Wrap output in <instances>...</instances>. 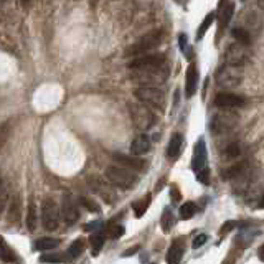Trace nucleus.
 Segmentation results:
<instances>
[{
  "mask_svg": "<svg viewBox=\"0 0 264 264\" xmlns=\"http://www.w3.org/2000/svg\"><path fill=\"white\" fill-rule=\"evenodd\" d=\"M163 42V31L161 30H154L150 31V33L144 35L137 40V42L134 43V45H131L129 48L126 50V57H144V55H147L149 51L155 50L157 46H161Z\"/></svg>",
  "mask_w": 264,
  "mask_h": 264,
  "instance_id": "1",
  "label": "nucleus"
},
{
  "mask_svg": "<svg viewBox=\"0 0 264 264\" xmlns=\"http://www.w3.org/2000/svg\"><path fill=\"white\" fill-rule=\"evenodd\" d=\"M106 178L109 180L113 185L121 187V189H134L139 183L137 174L124 169V167H114V165L106 169Z\"/></svg>",
  "mask_w": 264,
  "mask_h": 264,
  "instance_id": "2",
  "label": "nucleus"
},
{
  "mask_svg": "<svg viewBox=\"0 0 264 264\" xmlns=\"http://www.w3.org/2000/svg\"><path fill=\"white\" fill-rule=\"evenodd\" d=\"M135 98L142 104H147V107H154L159 111H165L167 106V98L161 89L155 86H142L135 89Z\"/></svg>",
  "mask_w": 264,
  "mask_h": 264,
  "instance_id": "3",
  "label": "nucleus"
},
{
  "mask_svg": "<svg viewBox=\"0 0 264 264\" xmlns=\"http://www.w3.org/2000/svg\"><path fill=\"white\" fill-rule=\"evenodd\" d=\"M59 206L57 205V202L51 198L43 200L42 203V225L45 226V230L48 231H55L59 226Z\"/></svg>",
  "mask_w": 264,
  "mask_h": 264,
  "instance_id": "4",
  "label": "nucleus"
},
{
  "mask_svg": "<svg viewBox=\"0 0 264 264\" xmlns=\"http://www.w3.org/2000/svg\"><path fill=\"white\" fill-rule=\"evenodd\" d=\"M129 111H131L132 122H134V126L137 127V129L147 131L155 124V116L147 106H142V104H131Z\"/></svg>",
  "mask_w": 264,
  "mask_h": 264,
  "instance_id": "5",
  "label": "nucleus"
},
{
  "mask_svg": "<svg viewBox=\"0 0 264 264\" xmlns=\"http://www.w3.org/2000/svg\"><path fill=\"white\" fill-rule=\"evenodd\" d=\"M169 76V70L163 68H154V70H134V78L137 81H144L146 86L162 85Z\"/></svg>",
  "mask_w": 264,
  "mask_h": 264,
  "instance_id": "6",
  "label": "nucleus"
},
{
  "mask_svg": "<svg viewBox=\"0 0 264 264\" xmlns=\"http://www.w3.org/2000/svg\"><path fill=\"white\" fill-rule=\"evenodd\" d=\"M132 71L134 70H154V68H163L165 66V57L162 53H150L139 57L127 65Z\"/></svg>",
  "mask_w": 264,
  "mask_h": 264,
  "instance_id": "7",
  "label": "nucleus"
},
{
  "mask_svg": "<svg viewBox=\"0 0 264 264\" xmlns=\"http://www.w3.org/2000/svg\"><path fill=\"white\" fill-rule=\"evenodd\" d=\"M218 85L220 86H225V88H236L241 85L243 81V70L241 68H236V66H223L221 70L218 71Z\"/></svg>",
  "mask_w": 264,
  "mask_h": 264,
  "instance_id": "8",
  "label": "nucleus"
},
{
  "mask_svg": "<svg viewBox=\"0 0 264 264\" xmlns=\"http://www.w3.org/2000/svg\"><path fill=\"white\" fill-rule=\"evenodd\" d=\"M226 65L241 68L249 58V50L248 46L241 45V43H231L226 50Z\"/></svg>",
  "mask_w": 264,
  "mask_h": 264,
  "instance_id": "9",
  "label": "nucleus"
},
{
  "mask_svg": "<svg viewBox=\"0 0 264 264\" xmlns=\"http://www.w3.org/2000/svg\"><path fill=\"white\" fill-rule=\"evenodd\" d=\"M59 213L63 215V220H65L68 225H74V223L79 220V210H78V206H76V202L71 195H68V193L63 195Z\"/></svg>",
  "mask_w": 264,
  "mask_h": 264,
  "instance_id": "10",
  "label": "nucleus"
},
{
  "mask_svg": "<svg viewBox=\"0 0 264 264\" xmlns=\"http://www.w3.org/2000/svg\"><path fill=\"white\" fill-rule=\"evenodd\" d=\"M246 104V99L243 96L233 93H220L215 96V106L220 109H235V107H243Z\"/></svg>",
  "mask_w": 264,
  "mask_h": 264,
  "instance_id": "11",
  "label": "nucleus"
},
{
  "mask_svg": "<svg viewBox=\"0 0 264 264\" xmlns=\"http://www.w3.org/2000/svg\"><path fill=\"white\" fill-rule=\"evenodd\" d=\"M206 146H205V141L203 139H200V141L197 142V146H195V150H193V161H191V169H193L195 172L203 170L206 169Z\"/></svg>",
  "mask_w": 264,
  "mask_h": 264,
  "instance_id": "12",
  "label": "nucleus"
},
{
  "mask_svg": "<svg viewBox=\"0 0 264 264\" xmlns=\"http://www.w3.org/2000/svg\"><path fill=\"white\" fill-rule=\"evenodd\" d=\"M198 68L191 63V65L187 68V74H185V94L187 98H191L195 93H197V88H198Z\"/></svg>",
  "mask_w": 264,
  "mask_h": 264,
  "instance_id": "13",
  "label": "nucleus"
},
{
  "mask_svg": "<svg viewBox=\"0 0 264 264\" xmlns=\"http://www.w3.org/2000/svg\"><path fill=\"white\" fill-rule=\"evenodd\" d=\"M88 182H89V185H91V189H93L96 193L98 195H101L103 198H106L107 202H113V198H114V193H113V190H111V187L107 185L106 182H103L99 177H88Z\"/></svg>",
  "mask_w": 264,
  "mask_h": 264,
  "instance_id": "14",
  "label": "nucleus"
},
{
  "mask_svg": "<svg viewBox=\"0 0 264 264\" xmlns=\"http://www.w3.org/2000/svg\"><path fill=\"white\" fill-rule=\"evenodd\" d=\"M233 12H235V3L233 2H220L218 12H215L217 17H218L220 29H225L228 23H230L231 17H233Z\"/></svg>",
  "mask_w": 264,
  "mask_h": 264,
  "instance_id": "15",
  "label": "nucleus"
},
{
  "mask_svg": "<svg viewBox=\"0 0 264 264\" xmlns=\"http://www.w3.org/2000/svg\"><path fill=\"white\" fill-rule=\"evenodd\" d=\"M116 162H119L121 165H124V169L127 170H144L147 163L142 161V159H134V157H127V155L122 154H114Z\"/></svg>",
  "mask_w": 264,
  "mask_h": 264,
  "instance_id": "16",
  "label": "nucleus"
},
{
  "mask_svg": "<svg viewBox=\"0 0 264 264\" xmlns=\"http://www.w3.org/2000/svg\"><path fill=\"white\" fill-rule=\"evenodd\" d=\"M150 139H149V135H146V134H141V135H137V137L132 141L131 144V154L132 155H144V154H147V152L150 150Z\"/></svg>",
  "mask_w": 264,
  "mask_h": 264,
  "instance_id": "17",
  "label": "nucleus"
},
{
  "mask_svg": "<svg viewBox=\"0 0 264 264\" xmlns=\"http://www.w3.org/2000/svg\"><path fill=\"white\" fill-rule=\"evenodd\" d=\"M183 253H185V246H183L182 239L174 241L170 245L169 251H167V264H178L180 261H182Z\"/></svg>",
  "mask_w": 264,
  "mask_h": 264,
  "instance_id": "18",
  "label": "nucleus"
},
{
  "mask_svg": "<svg viewBox=\"0 0 264 264\" xmlns=\"http://www.w3.org/2000/svg\"><path fill=\"white\" fill-rule=\"evenodd\" d=\"M236 124V116L235 114H228V116H217V117L213 119V122H211V127L213 129H217L220 132L230 129V127H233Z\"/></svg>",
  "mask_w": 264,
  "mask_h": 264,
  "instance_id": "19",
  "label": "nucleus"
},
{
  "mask_svg": "<svg viewBox=\"0 0 264 264\" xmlns=\"http://www.w3.org/2000/svg\"><path fill=\"white\" fill-rule=\"evenodd\" d=\"M183 150V137L180 134H174L169 142V147H167V155L170 159H177Z\"/></svg>",
  "mask_w": 264,
  "mask_h": 264,
  "instance_id": "20",
  "label": "nucleus"
},
{
  "mask_svg": "<svg viewBox=\"0 0 264 264\" xmlns=\"http://www.w3.org/2000/svg\"><path fill=\"white\" fill-rule=\"evenodd\" d=\"M0 261L3 263H14L17 261V254L12 249V246L3 239V236H0Z\"/></svg>",
  "mask_w": 264,
  "mask_h": 264,
  "instance_id": "21",
  "label": "nucleus"
},
{
  "mask_svg": "<svg viewBox=\"0 0 264 264\" xmlns=\"http://www.w3.org/2000/svg\"><path fill=\"white\" fill-rule=\"evenodd\" d=\"M231 35H233V38L236 40V43H241V45H245V46H249L251 43H253V37H251L249 31L239 25L231 30Z\"/></svg>",
  "mask_w": 264,
  "mask_h": 264,
  "instance_id": "22",
  "label": "nucleus"
},
{
  "mask_svg": "<svg viewBox=\"0 0 264 264\" xmlns=\"http://www.w3.org/2000/svg\"><path fill=\"white\" fill-rule=\"evenodd\" d=\"M20 217H22V202L18 197H15L10 203V210H9V221L10 223H18Z\"/></svg>",
  "mask_w": 264,
  "mask_h": 264,
  "instance_id": "23",
  "label": "nucleus"
},
{
  "mask_svg": "<svg viewBox=\"0 0 264 264\" xmlns=\"http://www.w3.org/2000/svg\"><path fill=\"white\" fill-rule=\"evenodd\" d=\"M150 202H152L150 195H146L144 198H141V200H137V202L132 203V210L135 211V217H137V218L144 217V215H146V211H147V208L150 206Z\"/></svg>",
  "mask_w": 264,
  "mask_h": 264,
  "instance_id": "24",
  "label": "nucleus"
},
{
  "mask_svg": "<svg viewBox=\"0 0 264 264\" xmlns=\"http://www.w3.org/2000/svg\"><path fill=\"white\" fill-rule=\"evenodd\" d=\"M37 225H38L37 206H35V203L30 200V203H29V211H27V226H29V230H30V231H35V230H37Z\"/></svg>",
  "mask_w": 264,
  "mask_h": 264,
  "instance_id": "25",
  "label": "nucleus"
},
{
  "mask_svg": "<svg viewBox=\"0 0 264 264\" xmlns=\"http://www.w3.org/2000/svg\"><path fill=\"white\" fill-rule=\"evenodd\" d=\"M59 245V241L58 239H55V238H40L37 243H35V249H38V251H51V249H55Z\"/></svg>",
  "mask_w": 264,
  "mask_h": 264,
  "instance_id": "26",
  "label": "nucleus"
},
{
  "mask_svg": "<svg viewBox=\"0 0 264 264\" xmlns=\"http://www.w3.org/2000/svg\"><path fill=\"white\" fill-rule=\"evenodd\" d=\"M215 18H217V14H215V12H210V14L206 15L205 20L202 22V25H200L198 31H197V40H202L203 37H205V33L208 31V29H210V27L213 25Z\"/></svg>",
  "mask_w": 264,
  "mask_h": 264,
  "instance_id": "27",
  "label": "nucleus"
},
{
  "mask_svg": "<svg viewBox=\"0 0 264 264\" xmlns=\"http://www.w3.org/2000/svg\"><path fill=\"white\" fill-rule=\"evenodd\" d=\"M91 246H93V254L98 256L99 251H101V248L104 246V241H106V235L103 233V230H99L98 233H94L91 236Z\"/></svg>",
  "mask_w": 264,
  "mask_h": 264,
  "instance_id": "28",
  "label": "nucleus"
},
{
  "mask_svg": "<svg viewBox=\"0 0 264 264\" xmlns=\"http://www.w3.org/2000/svg\"><path fill=\"white\" fill-rule=\"evenodd\" d=\"M83 251H85V241H83V239H76V241L71 243L70 248H68V258L70 259L79 258V256L83 254Z\"/></svg>",
  "mask_w": 264,
  "mask_h": 264,
  "instance_id": "29",
  "label": "nucleus"
},
{
  "mask_svg": "<svg viewBox=\"0 0 264 264\" xmlns=\"http://www.w3.org/2000/svg\"><path fill=\"white\" fill-rule=\"evenodd\" d=\"M195 213H197V205H195L193 202H187L183 203L182 208H180V218L182 220H190L195 217Z\"/></svg>",
  "mask_w": 264,
  "mask_h": 264,
  "instance_id": "30",
  "label": "nucleus"
},
{
  "mask_svg": "<svg viewBox=\"0 0 264 264\" xmlns=\"http://www.w3.org/2000/svg\"><path fill=\"white\" fill-rule=\"evenodd\" d=\"M174 215H172V211L167 208L165 211H163L162 215V220H161V225H162V230L165 231V233H169V231L172 230V226H174Z\"/></svg>",
  "mask_w": 264,
  "mask_h": 264,
  "instance_id": "31",
  "label": "nucleus"
},
{
  "mask_svg": "<svg viewBox=\"0 0 264 264\" xmlns=\"http://www.w3.org/2000/svg\"><path fill=\"white\" fill-rule=\"evenodd\" d=\"M65 259H66L65 256L59 254V253H48V254H43L42 258H40V261L50 263V264H58V263H63Z\"/></svg>",
  "mask_w": 264,
  "mask_h": 264,
  "instance_id": "32",
  "label": "nucleus"
},
{
  "mask_svg": "<svg viewBox=\"0 0 264 264\" xmlns=\"http://www.w3.org/2000/svg\"><path fill=\"white\" fill-rule=\"evenodd\" d=\"M225 154H226V157H230V159L239 157V154H241V146H239L238 142H231L230 146L226 147Z\"/></svg>",
  "mask_w": 264,
  "mask_h": 264,
  "instance_id": "33",
  "label": "nucleus"
},
{
  "mask_svg": "<svg viewBox=\"0 0 264 264\" xmlns=\"http://www.w3.org/2000/svg\"><path fill=\"white\" fill-rule=\"evenodd\" d=\"M79 203H81L83 206L86 208V210H89V211H93V213H99V205L94 202V200H89V198H86V197H81L79 198Z\"/></svg>",
  "mask_w": 264,
  "mask_h": 264,
  "instance_id": "34",
  "label": "nucleus"
},
{
  "mask_svg": "<svg viewBox=\"0 0 264 264\" xmlns=\"http://www.w3.org/2000/svg\"><path fill=\"white\" fill-rule=\"evenodd\" d=\"M122 235H124V226H121V225L111 226L109 230H107V236H109L111 239H119Z\"/></svg>",
  "mask_w": 264,
  "mask_h": 264,
  "instance_id": "35",
  "label": "nucleus"
},
{
  "mask_svg": "<svg viewBox=\"0 0 264 264\" xmlns=\"http://www.w3.org/2000/svg\"><path fill=\"white\" fill-rule=\"evenodd\" d=\"M7 198H9V193H7V189H5V183L0 182V211L5 208L7 205Z\"/></svg>",
  "mask_w": 264,
  "mask_h": 264,
  "instance_id": "36",
  "label": "nucleus"
},
{
  "mask_svg": "<svg viewBox=\"0 0 264 264\" xmlns=\"http://www.w3.org/2000/svg\"><path fill=\"white\" fill-rule=\"evenodd\" d=\"M197 180H198V182H202V183H205V185H208V183H210V170H208V169L200 170L197 174Z\"/></svg>",
  "mask_w": 264,
  "mask_h": 264,
  "instance_id": "37",
  "label": "nucleus"
},
{
  "mask_svg": "<svg viewBox=\"0 0 264 264\" xmlns=\"http://www.w3.org/2000/svg\"><path fill=\"white\" fill-rule=\"evenodd\" d=\"M208 241V235H205V233H202V235H198L197 238L193 239V248L195 249H198L200 246H203L205 243Z\"/></svg>",
  "mask_w": 264,
  "mask_h": 264,
  "instance_id": "38",
  "label": "nucleus"
},
{
  "mask_svg": "<svg viewBox=\"0 0 264 264\" xmlns=\"http://www.w3.org/2000/svg\"><path fill=\"white\" fill-rule=\"evenodd\" d=\"M101 225H104L103 221H93V223H88L85 226V231H94V230H103Z\"/></svg>",
  "mask_w": 264,
  "mask_h": 264,
  "instance_id": "39",
  "label": "nucleus"
},
{
  "mask_svg": "<svg viewBox=\"0 0 264 264\" xmlns=\"http://www.w3.org/2000/svg\"><path fill=\"white\" fill-rule=\"evenodd\" d=\"M235 226H236V223H235V221H226L225 225L221 226V230H220V235L223 236L225 233H228V231H231V230H233Z\"/></svg>",
  "mask_w": 264,
  "mask_h": 264,
  "instance_id": "40",
  "label": "nucleus"
},
{
  "mask_svg": "<svg viewBox=\"0 0 264 264\" xmlns=\"http://www.w3.org/2000/svg\"><path fill=\"white\" fill-rule=\"evenodd\" d=\"M170 193H172V200H174V202H178V200L182 198V195H180V191H178V189H177V185H172Z\"/></svg>",
  "mask_w": 264,
  "mask_h": 264,
  "instance_id": "41",
  "label": "nucleus"
},
{
  "mask_svg": "<svg viewBox=\"0 0 264 264\" xmlns=\"http://www.w3.org/2000/svg\"><path fill=\"white\" fill-rule=\"evenodd\" d=\"M178 43H180V48H182V51H187V35H180Z\"/></svg>",
  "mask_w": 264,
  "mask_h": 264,
  "instance_id": "42",
  "label": "nucleus"
},
{
  "mask_svg": "<svg viewBox=\"0 0 264 264\" xmlns=\"http://www.w3.org/2000/svg\"><path fill=\"white\" fill-rule=\"evenodd\" d=\"M139 248H141V246H132V248H129V249H127L126 251V253H124L122 256H124V258H127V256H132V254H135V253H137V251H139Z\"/></svg>",
  "mask_w": 264,
  "mask_h": 264,
  "instance_id": "43",
  "label": "nucleus"
},
{
  "mask_svg": "<svg viewBox=\"0 0 264 264\" xmlns=\"http://www.w3.org/2000/svg\"><path fill=\"white\" fill-rule=\"evenodd\" d=\"M258 256H259V259H261V261H264V245L259 246V249H258Z\"/></svg>",
  "mask_w": 264,
  "mask_h": 264,
  "instance_id": "44",
  "label": "nucleus"
},
{
  "mask_svg": "<svg viewBox=\"0 0 264 264\" xmlns=\"http://www.w3.org/2000/svg\"><path fill=\"white\" fill-rule=\"evenodd\" d=\"M259 208H263V210H264V195H263L261 202H259Z\"/></svg>",
  "mask_w": 264,
  "mask_h": 264,
  "instance_id": "45",
  "label": "nucleus"
},
{
  "mask_svg": "<svg viewBox=\"0 0 264 264\" xmlns=\"http://www.w3.org/2000/svg\"><path fill=\"white\" fill-rule=\"evenodd\" d=\"M152 264H155V263H152Z\"/></svg>",
  "mask_w": 264,
  "mask_h": 264,
  "instance_id": "46",
  "label": "nucleus"
}]
</instances>
